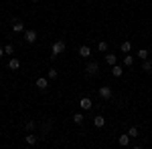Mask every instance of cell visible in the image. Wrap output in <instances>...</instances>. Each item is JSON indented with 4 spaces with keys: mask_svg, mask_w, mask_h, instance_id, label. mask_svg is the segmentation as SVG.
<instances>
[{
    "mask_svg": "<svg viewBox=\"0 0 152 149\" xmlns=\"http://www.w3.org/2000/svg\"><path fill=\"white\" fill-rule=\"evenodd\" d=\"M65 48H67L65 40H57V42H53V45H51V58L55 60L59 55H63V53H65Z\"/></svg>",
    "mask_w": 152,
    "mask_h": 149,
    "instance_id": "6da1fadb",
    "label": "cell"
},
{
    "mask_svg": "<svg viewBox=\"0 0 152 149\" xmlns=\"http://www.w3.org/2000/svg\"><path fill=\"white\" fill-rule=\"evenodd\" d=\"M99 73V63L97 60H89L87 65H85V75L87 77H95Z\"/></svg>",
    "mask_w": 152,
    "mask_h": 149,
    "instance_id": "7a4b0ae2",
    "label": "cell"
},
{
    "mask_svg": "<svg viewBox=\"0 0 152 149\" xmlns=\"http://www.w3.org/2000/svg\"><path fill=\"white\" fill-rule=\"evenodd\" d=\"M23 38H24V42L33 45V42H37L39 35H37V30H35V28H28V30H24V32H23Z\"/></svg>",
    "mask_w": 152,
    "mask_h": 149,
    "instance_id": "3957f363",
    "label": "cell"
},
{
    "mask_svg": "<svg viewBox=\"0 0 152 149\" xmlns=\"http://www.w3.org/2000/svg\"><path fill=\"white\" fill-rule=\"evenodd\" d=\"M99 97H102L104 101H110V99L114 97V91H112V87H110V85H104V87H99Z\"/></svg>",
    "mask_w": 152,
    "mask_h": 149,
    "instance_id": "277c9868",
    "label": "cell"
},
{
    "mask_svg": "<svg viewBox=\"0 0 152 149\" xmlns=\"http://www.w3.org/2000/svg\"><path fill=\"white\" fill-rule=\"evenodd\" d=\"M10 22H12V30H14L16 35H23L24 32V22L20 20V18H12Z\"/></svg>",
    "mask_w": 152,
    "mask_h": 149,
    "instance_id": "5b68a950",
    "label": "cell"
},
{
    "mask_svg": "<svg viewBox=\"0 0 152 149\" xmlns=\"http://www.w3.org/2000/svg\"><path fill=\"white\" fill-rule=\"evenodd\" d=\"M79 107H81V111H89V109L94 107V101H91L89 97H81V99H79Z\"/></svg>",
    "mask_w": 152,
    "mask_h": 149,
    "instance_id": "8992f818",
    "label": "cell"
},
{
    "mask_svg": "<svg viewBox=\"0 0 152 149\" xmlns=\"http://www.w3.org/2000/svg\"><path fill=\"white\" fill-rule=\"evenodd\" d=\"M77 53H79V57H81V58H89V57H91V48H89L87 45L79 46V50H77Z\"/></svg>",
    "mask_w": 152,
    "mask_h": 149,
    "instance_id": "52a82bcc",
    "label": "cell"
},
{
    "mask_svg": "<svg viewBox=\"0 0 152 149\" xmlns=\"http://www.w3.org/2000/svg\"><path fill=\"white\" fill-rule=\"evenodd\" d=\"M24 129H26L28 133H33L35 129H39V121H35V119H31V121H26V123H24Z\"/></svg>",
    "mask_w": 152,
    "mask_h": 149,
    "instance_id": "ba28073f",
    "label": "cell"
},
{
    "mask_svg": "<svg viewBox=\"0 0 152 149\" xmlns=\"http://www.w3.org/2000/svg\"><path fill=\"white\" fill-rule=\"evenodd\" d=\"M37 87H39L41 91H45V89L49 87V79H45V77H39V79H37Z\"/></svg>",
    "mask_w": 152,
    "mask_h": 149,
    "instance_id": "9c48e42d",
    "label": "cell"
},
{
    "mask_svg": "<svg viewBox=\"0 0 152 149\" xmlns=\"http://www.w3.org/2000/svg\"><path fill=\"white\" fill-rule=\"evenodd\" d=\"M20 69V60L18 58H10L8 60V71H18Z\"/></svg>",
    "mask_w": 152,
    "mask_h": 149,
    "instance_id": "30bf717a",
    "label": "cell"
},
{
    "mask_svg": "<svg viewBox=\"0 0 152 149\" xmlns=\"http://www.w3.org/2000/svg\"><path fill=\"white\" fill-rule=\"evenodd\" d=\"M94 125L97 127V129H102V127L105 125V119H104V115H95V117H94Z\"/></svg>",
    "mask_w": 152,
    "mask_h": 149,
    "instance_id": "8fae6325",
    "label": "cell"
},
{
    "mask_svg": "<svg viewBox=\"0 0 152 149\" xmlns=\"http://www.w3.org/2000/svg\"><path fill=\"white\" fill-rule=\"evenodd\" d=\"M24 141H26L28 145H37V143H39V135H35V133H28V135L24 137Z\"/></svg>",
    "mask_w": 152,
    "mask_h": 149,
    "instance_id": "7c38bea8",
    "label": "cell"
},
{
    "mask_svg": "<svg viewBox=\"0 0 152 149\" xmlns=\"http://www.w3.org/2000/svg\"><path fill=\"white\" fill-rule=\"evenodd\" d=\"M112 75H114V77H116V79H120V77H122V75H124V69H122V67H120V65H114V67H112Z\"/></svg>",
    "mask_w": 152,
    "mask_h": 149,
    "instance_id": "4fadbf2b",
    "label": "cell"
},
{
    "mask_svg": "<svg viewBox=\"0 0 152 149\" xmlns=\"http://www.w3.org/2000/svg\"><path fill=\"white\" fill-rule=\"evenodd\" d=\"M41 127V133L43 135H49V131H51V127H53V121H45L43 125H39Z\"/></svg>",
    "mask_w": 152,
    "mask_h": 149,
    "instance_id": "5bb4252c",
    "label": "cell"
},
{
    "mask_svg": "<svg viewBox=\"0 0 152 149\" xmlns=\"http://www.w3.org/2000/svg\"><path fill=\"white\" fill-rule=\"evenodd\" d=\"M105 63H107L110 67H114V65L118 63V57L114 55V53H107V55H105Z\"/></svg>",
    "mask_w": 152,
    "mask_h": 149,
    "instance_id": "9a60e30c",
    "label": "cell"
},
{
    "mask_svg": "<svg viewBox=\"0 0 152 149\" xmlns=\"http://www.w3.org/2000/svg\"><path fill=\"white\" fill-rule=\"evenodd\" d=\"M120 50H122L124 55H128L130 50H132V42H130V40H124V42L120 45Z\"/></svg>",
    "mask_w": 152,
    "mask_h": 149,
    "instance_id": "2e32d148",
    "label": "cell"
},
{
    "mask_svg": "<svg viewBox=\"0 0 152 149\" xmlns=\"http://www.w3.org/2000/svg\"><path fill=\"white\" fill-rule=\"evenodd\" d=\"M142 71H144V73H150L152 71V60L150 58H144V60H142Z\"/></svg>",
    "mask_w": 152,
    "mask_h": 149,
    "instance_id": "e0dca14e",
    "label": "cell"
},
{
    "mask_svg": "<svg viewBox=\"0 0 152 149\" xmlns=\"http://www.w3.org/2000/svg\"><path fill=\"white\" fill-rule=\"evenodd\" d=\"M130 139H132V137L126 133V135H120V139H118V141H120V145H122V147H128V145H130Z\"/></svg>",
    "mask_w": 152,
    "mask_h": 149,
    "instance_id": "ac0fdd59",
    "label": "cell"
},
{
    "mask_svg": "<svg viewBox=\"0 0 152 149\" xmlns=\"http://www.w3.org/2000/svg\"><path fill=\"white\" fill-rule=\"evenodd\" d=\"M132 65H134V57L128 53V55L124 57V67H132Z\"/></svg>",
    "mask_w": 152,
    "mask_h": 149,
    "instance_id": "d6986e66",
    "label": "cell"
},
{
    "mask_svg": "<svg viewBox=\"0 0 152 149\" xmlns=\"http://www.w3.org/2000/svg\"><path fill=\"white\" fill-rule=\"evenodd\" d=\"M83 119H85V117H83V113H75V115H73V123H77V125H81Z\"/></svg>",
    "mask_w": 152,
    "mask_h": 149,
    "instance_id": "ffe728a7",
    "label": "cell"
},
{
    "mask_svg": "<svg viewBox=\"0 0 152 149\" xmlns=\"http://www.w3.org/2000/svg\"><path fill=\"white\" fill-rule=\"evenodd\" d=\"M4 55H14V45H12V42H6V46H4Z\"/></svg>",
    "mask_w": 152,
    "mask_h": 149,
    "instance_id": "44dd1931",
    "label": "cell"
},
{
    "mask_svg": "<svg viewBox=\"0 0 152 149\" xmlns=\"http://www.w3.org/2000/svg\"><path fill=\"white\" fill-rule=\"evenodd\" d=\"M148 55H150V53H148L146 48H140V50L136 53V57H138V58H142V60H144V58H148Z\"/></svg>",
    "mask_w": 152,
    "mask_h": 149,
    "instance_id": "7402d4cb",
    "label": "cell"
},
{
    "mask_svg": "<svg viewBox=\"0 0 152 149\" xmlns=\"http://www.w3.org/2000/svg\"><path fill=\"white\" fill-rule=\"evenodd\" d=\"M97 50H99V53H107V42H105V40H102V42L97 45Z\"/></svg>",
    "mask_w": 152,
    "mask_h": 149,
    "instance_id": "603a6c76",
    "label": "cell"
},
{
    "mask_svg": "<svg viewBox=\"0 0 152 149\" xmlns=\"http://www.w3.org/2000/svg\"><path fill=\"white\" fill-rule=\"evenodd\" d=\"M59 77V73L55 69H49V73H47V79H57Z\"/></svg>",
    "mask_w": 152,
    "mask_h": 149,
    "instance_id": "cb8c5ba5",
    "label": "cell"
},
{
    "mask_svg": "<svg viewBox=\"0 0 152 149\" xmlns=\"http://www.w3.org/2000/svg\"><path fill=\"white\" fill-rule=\"evenodd\" d=\"M128 135H130V137H138V127H130Z\"/></svg>",
    "mask_w": 152,
    "mask_h": 149,
    "instance_id": "d4e9b609",
    "label": "cell"
},
{
    "mask_svg": "<svg viewBox=\"0 0 152 149\" xmlns=\"http://www.w3.org/2000/svg\"><path fill=\"white\" fill-rule=\"evenodd\" d=\"M4 57V46H0V58Z\"/></svg>",
    "mask_w": 152,
    "mask_h": 149,
    "instance_id": "484cf974",
    "label": "cell"
},
{
    "mask_svg": "<svg viewBox=\"0 0 152 149\" xmlns=\"http://www.w3.org/2000/svg\"><path fill=\"white\" fill-rule=\"evenodd\" d=\"M33 2H39V0H33Z\"/></svg>",
    "mask_w": 152,
    "mask_h": 149,
    "instance_id": "4316f807",
    "label": "cell"
}]
</instances>
